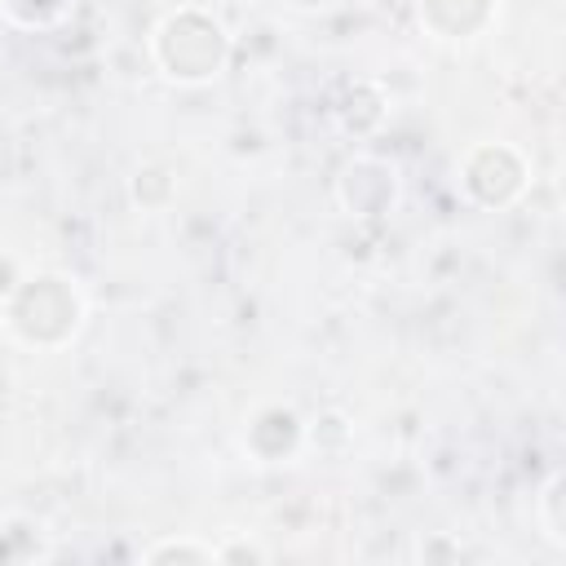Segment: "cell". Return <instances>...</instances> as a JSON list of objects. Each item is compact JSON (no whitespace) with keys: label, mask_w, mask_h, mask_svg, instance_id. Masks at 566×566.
I'll return each instance as SVG.
<instances>
[{"label":"cell","mask_w":566,"mask_h":566,"mask_svg":"<svg viewBox=\"0 0 566 566\" xmlns=\"http://www.w3.org/2000/svg\"><path fill=\"white\" fill-rule=\"evenodd\" d=\"M150 40H172V53H155V62L177 84H208L226 71V57H230V40H226L221 22H212L199 9L168 13Z\"/></svg>","instance_id":"6da1fadb"},{"label":"cell","mask_w":566,"mask_h":566,"mask_svg":"<svg viewBox=\"0 0 566 566\" xmlns=\"http://www.w3.org/2000/svg\"><path fill=\"white\" fill-rule=\"evenodd\" d=\"M292 9H301V13H318V9H327L332 0H287Z\"/></svg>","instance_id":"277c9868"},{"label":"cell","mask_w":566,"mask_h":566,"mask_svg":"<svg viewBox=\"0 0 566 566\" xmlns=\"http://www.w3.org/2000/svg\"><path fill=\"white\" fill-rule=\"evenodd\" d=\"M557 504H562V478L553 473L548 482H544V491H539V526H544V539L553 544V548H566V535H562V517H557Z\"/></svg>","instance_id":"7a4b0ae2"},{"label":"cell","mask_w":566,"mask_h":566,"mask_svg":"<svg viewBox=\"0 0 566 566\" xmlns=\"http://www.w3.org/2000/svg\"><path fill=\"white\" fill-rule=\"evenodd\" d=\"M146 562H217V548L212 544H195V539H159L142 553Z\"/></svg>","instance_id":"3957f363"}]
</instances>
